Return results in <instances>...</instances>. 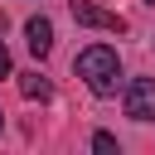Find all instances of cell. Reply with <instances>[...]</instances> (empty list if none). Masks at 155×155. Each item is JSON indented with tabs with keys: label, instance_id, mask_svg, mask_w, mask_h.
<instances>
[{
	"label": "cell",
	"instance_id": "obj_4",
	"mask_svg": "<svg viewBox=\"0 0 155 155\" xmlns=\"http://www.w3.org/2000/svg\"><path fill=\"white\" fill-rule=\"evenodd\" d=\"M24 39H29V53H34V58H48V53H53V24H48L44 15L24 19Z\"/></svg>",
	"mask_w": 155,
	"mask_h": 155
},
{
	"label": "cell",
	"instance_id": "obj_1",
	"mask_svg": "<svg viewBox=\"0 0 155 155\" xmlns=\"http://www.w3.org/2000/svg\"><path fill=\"white\" fill-rule=\"evenodd\" d=\"M73 73H78L97 97H111V92L121 87V58H116L111 44H87V48L73 58Z\"/></svg>",
	"mask_w": 155,
	"mask_h": 155
},
{
	"label": "cell",
	"instance_id": "obj_5",
	"mask_svg": "<svg viewBox=\"0 0 155 155\" xmlns=\"http://www.w3.org/2000/svg\"><path fill=\"white\" fill-rule=\"evenodd\" d=\"M19 92H24L29 102H48V97H53L48 78H39V73H19Z\"/></svg>",
	"mask_w": 155,
	"mask_h": 155
},
{
	"label": "cell",
	"instance_id": "obj_6",
	"mask_svg": "<svg viewBox=\"0 0 155 155\" xmlns=\"http://www.w3.org/2000/svg\"><path fill=\"white\" fill-rule=\"evenodd\" d=\"M92 150H102V155H116L121 145H116V136H111V131H97V136H92Z\"/></svg>",
	"mask_w": 155,
	"mask_h": 155
},
{
	"label": "cell",
	"instance_id": "obj_3",
	"mask_svg": "<svg viewBox=\"0 0 155 155\" xmlns=\"http://www.w3.org/2000/svg\"><path fill=\"white\" fill-rule=\"evenodd\" d=\"M126 116L131 121H155V78H136L126 87Z\"/></svg>",
	"mask_w": 155,
	"mask_h": 155
},
{
	"label": "cell",
	"instance_id": "obj_7",
	"mask_svg": "<svg viewBox=\"0 0 155 155\" xmlns=\"http://www.w3.org/2000/svg\"><path fill=\"white\" fill-rule=\"evenodd\" d=\"M10 73H15V68H10V48L0 44V78H10Z\"/></svg>",
	"mask_w": 155,
	"mask_h": 155
},
{
	"label": "cell",
	"instance_id": "obj_2",
	"mask_svg": "<svg viewBox=\"0 0 155 155\" xmlns=\"http://www.w3.org/2000/svg\"><path fill=\"white\" fill-rule=\"evenodd\" d=\"M73 19H78V24H87V29H111V34H126V19H121L116 10L92 5V0H73Z\"/></svg>",
	"mask_w": 155,
	"mask_h": 155
}]
</instances>
